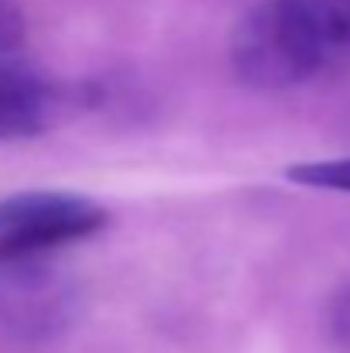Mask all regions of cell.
I'll list each match as a JSON object with an SVG mask.
<instances>
[{
	"label": "cell",
	"mask_w": 350,
	"mask_h": 353,
	"mask_svg": "<svg viewBox=\"0 0 350 353\" xmlns=\"http://www.w3.org/2000/svg\"><path fill=\"white\" fill-rule=\"evenodd\" d=\"M231 59L254 90L350 72V0H261L233 28Z\"/></svg>",
	"instance_id": "obj_1"
},
{
	"label": "cell",
	"mask_w": 350,
	"mask_h": 353,
	"mask_svg": "<svg viewBox=\"0 0 350 353\" xmlns=\"http://www.w3.org/2000/svg\"><path fill=\"white\" fill-rule=\"evenodd\" d=\"M107 210L72 192H24L0 199V257L55 254L107 227Z\"/></svg>",
	"instance_id": "obj_3"
},
{
	"label": "cell",
	"mask_w": 350,
	"mask_h": 353,
	"mask_svg": "<svg viewBox=\"0 0 350 353\" xmlns=\"http://www.w3.org/2000/svg\"><path fill=\"white\" fill-rule=\"evenodd\" d=\"M83 312L76 278L52 254L0 257V336L14 343H52Z\"/></svg>",
	"instance_id": "obj_2"
},
{
	"label": "cell",
	"mask_w": 350,
	"mask_h": 353,
	"mask_svg": "<svg viewBox=\"0 0 350 353\" xmlns=\"http://www.w3.org/2000/svg\"><path fill=\"white\" fill-rule=\"evenodd\" d=\"M285 179L313 189H333V192H350V158H330V161H306L292 165Z\"/></svg>",
	"instance_id": "obj_5"
},
{
	"label": "cell",
	"mask_w": 350,
	"mask_h": 353,
	"mask_svg": "<svg viewBox=\"0 0 350 353\" xmlns=\"http://www.w3.org/2000/svg\"><path fill=\"white\" fill-rule=\"evenodd\" d=\"M79 93L41 69L0 55V141H28L69 117Z\"/></svg>",
	"instance_id": "obj_4"
},
{
	"label": "cell",
	"mask_w": 350,
	"mask_h": 353,
	"mask_svg": "<svg viewBox=\"0 0 350 353\" xmlns=\"http://www.w3.org/2000/svg\"><path fill=\"white\" fill-rule=\"evenodd\" d=\"M327 336L340 353H350V285L327 305Z\"/></svg>",
	"instance_id": "obj_6"
}]
</instances>
